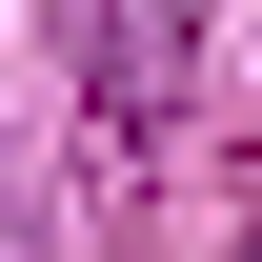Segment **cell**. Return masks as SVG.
Masks as SVG:
<instances>
[{
  "instance_id": "1",
  "label": "cell",
  "mask_w": 262,
  "mask_h": 262,
  "mask_svg": "<svg viewBox=\"0 0 262 262\" xmlns=\"http://www.w3.org/2000/svg\"><path fill=\"white\" fill-rule=\"evenodd\" d=\"M0 262H20V242H0Z\"/></svg>"
}]
</instances>
